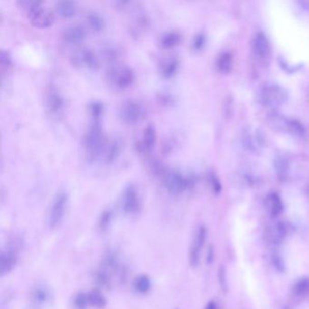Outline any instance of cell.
<instances>
[{
    "label": "cell",
    "mask_w": 309,
    "mask_h": 309,
    "mask_svg": "<svg viewBox=\"0 0 309 309\" xmlns=\"http://www.w3.org/2000/svg\"><path fill=\"white\" fill-rule=\"evenodd\" d=\"M287 100V92L278 86L266 87L260 93V101L267 106H279Z\"/></svg>",
    "instance_id": "cell-9"
},
{
    "label": "cell",
    "mask_w": 309,
    "mask_h": 309,
    "mask_svg": "<svg viewBox=\"0 0 309 309\" xmlns=\"http://www.w3.org/2000/svg\"><path fill=\"white\" fill-rule=\"evenodd\" d=\"M89 114L91 116L92 122H100L103 116V105L100 102H93L89 104Z\"/></svg>",
    "instance_id": "cell-28"
},
{
    "label": "cell",
    "mask_w": 309,
    "mask_h": 309,
    "mask_svg": "<svg viewBox=\"0 0 309 309\" xmlns=\"http://www.w3.org/2000/svg\"><path fill=\"white\" fill-rule=\"evenodd\" d=\"M51 291L47 287L45 286H37L31 292V301L34 305L37 306L46 305L51 300Z\"/></svg>",
    "instance_id": "cell-14"
},
{
    "label": "cell",
    "mask_w": 309,
    "mask_h": 309,
    "mask_svg": "<svg viewBox=\"0 0 309 309\" xmlns=\"http://www.w3.org/2000/svg\"><path fill=\"white\" fill-rule=\"evenodd\" d=\"M253 49L257 57L265 58L269 53V43L266 36L262 33L257 34L254 42H253Z\"/></svg>",
    "instance_id": "cell-16"
},
{
    "label": "cell",
    "mask_w": 309,
    "mask_h": 309,
    "mask_svg": "<svg viewBox=\"0 0 309 309\" xmlns=\"http://www.w3.org/2000/svg\"><path fill=\"white\" fill-rule=\"evenodd\" d=\"M182 40V36L176 31H170L165 33L161 38V46L165 49H171L178 46Z\"/></svg>",
    "instance_id": "cell-24"
},
{
    "label": "cell",
    "mask_w": 309,
    "mask_h": 309,
    "mask_svg": "<svg viewBox=\"0 0 309 309\" xmlns=\"http://www.w3.org/2000/svg\"><path fill=\"white\" fill-rule=\"evenodd\" d=\"M287 228L283 223H276L268 228L267 231V238L268 241L272 244H279L283 241L287 235Z\"/></svg>",
    "instance_id": "cell-15"
},
{
    "label": "cell",
    "mask_w": 309,
    "mask_h": 309,
    "mask_svg": "<svg viewBox=\"0 0 309 309\" xmlns=\"http://www.w3.org/2000/svg\"><path fill=\"white\" fill-rule=\"evenodd\" d=\"M213 259V250H212V248L210 247V249H209V252H208V256H207V260L209 262H211V260Z\"/></svg>",
    "instance_id": "cell-36"
},
{
    "label": "cell",
    "mask_w": 309,
    "mask_h": 309,
    "mask_svg": "<svg viewBox=\"0 0 309 309\" xmlns=\"http://www.w3.org/2000/svg\"><path fill=\"white\" fill-rule=\"evenodd\" d=\"M57 12L63 18H71L76 14V6L72 1H58L55 4Z\"/></svg>",
    "instance_id": "cell-20"
},
{
    "label": "cell",
    "mask_w": 309,
    "mask_h": 309,
    "mask_svg": "<svg viewBox=\"0 0 309 309\" xmlns=\"http://www.w3.org/2000/svg\"><path fill=\"white\" fill-rule=\"evenodd\" d=\"M121 207L124 214L128 216H134L140 213L142 200L136 186L129 184L124 188L121 198Z\"/></svg>",
    "instance_id": "cell-4"
},
{
    "label": "cell",
    "mask_w": 309,
    "mask_h": 309,
    "mask_svg": "<svg viewBox=\"0 0 309 309\" xmlns=\"http://www.w3.org/2000/svg\"><path fill=\"white\" fill-rule=\"evenodd\" d=\"M74 306L76 309H87L89 305L87 293L78 292L74 297Z\"/></svg>",
    "instance_id": "cell-29"
},
{
    "label": "cell",
    "mask_w": 309,
    "mask_h": 309,
    "mask_svg": "<svg viewBox=\"0 0 309 309\" xmlns=\"http://www.w3.org/2000/svg\"><path fill=\"white\" fill-rule=\"evenodd\" d=\"M62 38L68 44H79L86 38V31L80 25H70L63 31Z\"/></svg>",
    "instance_id": "cell-13"
},
{
    "label": "cell",
    "mask_w": 309,
    "mask_h": 309,
    "mask_svg": "<svg viewBox=\"0 0 309 309\" xmlns=\"http://www.w3.org/2000/svg\"><path fill=\"white\" fill-rule=\"evenodd\" d=\"M166 190L173 195H180L193 185V179L184 177L182 173L173 170H165L162 174Z\"/></svg>",
    "instance_id": "cell-2"
},
{
    "label": "cell",
    "mask_w": 309,
    "mask_h": 309,
    "mask_svg": "<svg viewBox=\"0 0 309 309\" xmlns=\"http://www.w3.org/2000/svg\"><path fill=\"white\" fill-rule=\"evenodd\" d=\"M105 139L100 122H92L83 138V148L88 161H95L104 153Z\"/></svg>",
    "instance_id": "cell-1"
},
{
    "label": "cell",
    "mask_w": 309,
    "mask_h": 309,
    "mask_svg": "<svg viewBox=\"0 0 309 309\" xmlns=\"http://www.w3.org/2000/svg\"><path fill=\"white\" fill-rule=\"evenodd\" d=\"M266 207L269 215L276 218L283 210V204L279 196L276 193L270 194L266 200Z\"/></svg>",
    "instance_id": "cell-18"
},
{
    "label": "cell",
    "mask_w": 309,
    "mask_h": 309,
    "mask_svg": "<svg viewBox=\"0 0 309 309\" xmlns=\"http://www.w3.org/2000/svg\"><path fill=\"white\" fill-rule=\"evenodd\" d=\"M289 132H292L296 136L302 137L305 134V129L297 121H289L288 123Z\"/></svg>",
    "instance_id": "cell-32"
},
{
    "label": "cell",
    "mask_w": 309,
    "mask_h": 309,
    "mask_svg": "<svg viewBox=\"0 0 309 309\" xmlns=\"http://www.w3.org/2000/svg\"><path fill=\"white\" fill-rule=\"evenodd\" d=\"M179 62L175 58H166L161 62L160 66V73L164 79L173 77L178 70Z\"/></svg>",
    "instance_id": "cell-17"
},
{
    "label": "cell",
    "mask_w": 309,
    "mask_h": 309,
    "mask_svg": "<svg viewBox=\"0 0 309 309\" xmlns=\"http://www.w3.org/2000/svg\"><path fill=\"white\" fill-rule=\"evenodd\" d=\"M218 280H219V284H220V288L224 290V292L226 291L227 289V279H226V273H225V269L223 267H220L219 268V271H218Z\"/></svg>",
    "instance_id": "cell-33"
},
{
    "label": "cell",
    "mask_w": 309,
    "mask_h": 309,
    "mask_svg": "<svg viewBox=\"0 0 309 309\" xmlns=\"http://www.w3.org/2000/svg\"><path fill=\"white\" fill-rule=\"evenodd\" d=\"M30 23L38 29H46L53 25L54 20V14L49 9L42 6L40 2L31 11L27 13Z\"/></svg>",
    "instance_id": "cell-6"
},
{
    "label": "cell",
    "mask_w": 309,
    "mask_h": 309,
    "mask_svg": "<svg viewBox=\"0 0 309 309\" xmlns=\"http://www.w3.org/2000/svg\"><path fill=\"white\" fill-rule=\"evenodd\" d=\"M133 289L135 292L141 295H145L152 289V280L147 275H140L137 276L133 282Z\"/></svg>",
    "instance_id": "cell-23"
},
{
    "label": "cell",
    "mask_w": 309,
    "mask_h": 309,
    "mask_svg": "<svg viewBox=\"0 0 309 309\" xmlns=\"http://www.w3.org/2000/svg\"><path fill=\"white\" fill-rule=\"evenodd\" d=\"M68 204V194L66 191H59L50 205L46 216V222L50 229H57L62 223L66 207Z\"/></svg>",
    "instance_id": "cell-3"
},
{
    "label": "cell",
    "mask_w": 309,
    "mask_h": 309,
    "mask_svg": "<svg viewBox=\"0 0 309 309\" xmlns=\"http://www.w3.org/2000/svg\"><path fill=\"white\" fill-rule=\"evenodd\" d=\"M204 36L203 35H198L197 37H195L193 42V47L195 50H200L202 48L203 45H204Z\"/></svg>",
    "instance_id": "cell-34"
},
{
    "label": "cell",
    "mask_w": 309,
    "mask_h": 309,
    "mask_svg": "<svg viewBox=\"0 0 309 309\" xmlns=\"http://www.w3.org/2000/svg\"><path fill=\"white\" fill-rule=\"evenodd\" d=\"M74 66H85L89 69H96L99 66V59L88 48H79L72 55Z\"/></svg>",
    "instance_id": "cell-11"
},
{
    "label": "cell",
    "mask_w": 309,
    "mask_h": 309,
    "mask_svg": "<svg viewBox=\"0 0 309 309\" xmlns=\"http://www.w3.org/2000/svg\"><path fill=\"white\" fill-rule=\"evenodd\" d=\"M0 64L2 71H9L13 66L12 59L10 54L4 50H2L0 53Z\"/></svg>",
    "instance_id": "cell-31"
},
{
    "label": "cell",
    "mask_w": 309,
    "mask_h": 309,
    "mask_svg": "<svg viewBox=\"0 0 309 309\" xmlns=\"http://www.w3.org/2000/svg\"><path fill=\"white\" fill-rule=\"evenodd\" d=\"M156 141L157 133L155 128L153 127V125H148L144 131L142 147L146 152H150L156 145Z\"/></svg>",
    "instance_id": "cell-19"
},
{
    "label": "cell",
    "mask_w": 309,
    "mask_h": 309,
    "mask_svg": "<svg viewBox=\"0 0 309 309\" xmlns=\"http://www.w3.org/2000/svg\"><path fill=\"white\" fill-rule=\"evenodd\" d=\"M207 230L204 226H200L195 231L189 252V262L192 268H196L200 263L202 248L206 242Z\"/></svg>",
    "instance_id": "cell-7"
},
{
    "label": "cell",
    "mask_w": 309,
    "mask_h": 309,
    "mask_svg": "<svg viewBox=\"0 0 309 309\" xmlns=\"http://www.w3.org/2000/svg\"><path fill=\"white\" fill-rule=\"evenodd\" d=\"M113 221V211L111 210H103L98 220V228L101 232H106L111 227Z\"/></svg>",
    "instance_id": "cell-27"
},
{
    "label": "cell",
    "mask_w": 309,
    "mask_h": 309,
    "mask_svg": "<svg viewBox=\"0 0 309 309\" xmlns=\"http://www.w3.org/2000/svg\"><path fill=\"white\" fill-rule=\"evenodd\" d=\"M87 23L88 26L94 31V32H101L104 29L105 26V21L103 17L96 12H89L87 16Z\"/></svg>",
    "instance_id": "cell-22"
},
{
    "label": "cell",
    "mask_w": 309,
    "mask_h": 309,
    "mask_svg": "<svg viewBox=\"0 0 309 309\" xmlns=\"http://www.w3.org/2000/svg\"><path fill=\"white\" fill-rule=\"evenodd\" d=\"M204 309H218L217 308V305L215 303L214 301H210L208 304H207L205 308Z\"/></svg>",
    "instance_id": "cell-35"
},
{
    "label": "cell",
    "mask_w": 309,
    "mask_h": 309,
    "mask_svg": "<svg viewBox=\"0 0 309 309\" xmlns=\"http://www.w3.org/2000/svg\"><path fill=\"white\" fill-rule=\"evenodd\" d=\"M292 294L297 298H305L309 296V278H301L292 288Z\"/></svg>",
    "instance_id": "cell-25"
},
{
    "label": "cell",
    "mask_w": 309,
    "mask_h": 309,
    "mask_svg": "<svg viewBox=\"0 0 309 309\" xmlns=\"http://www.w3.org/2000/svg\"><path fill=\"white\" fill-rule=\"evenodd\" d=\"M134 78L133 71L128 67H115L108 72L109 81L121 89L132 86Z\"/></svg>",
    "instance_id": "cell-8"
},
{
    "label": "cell",
    "mask_w": 309,
    "mask_h": 309,
    "mask_svg": "<svg viewBox=\"0 0 309 309\" xmlns=\"http://www.w3.org/2000/svg\"><path fill=\"white\" fill-rule=\"evenodd\" d=\"M46 105L53 116H61L65 109V100L57 87L51 85L46 91Z\"/></svg>",
    "instance_id": "cell-10"
},
{
    "label": "cell",
    "mask_w": 309,
    "mask_h": 309,
    "mask_svg": "<svg viewBox=\"0 0 309 309\" xmlns=\"http://www.w3.org/2000/svg\"><path fill=\"white\" fill-rule=\"evenodd\" d=\"M231 66H232V60L231 55L229 54H221L218 60V67L219 71L223 73H228L231 70Z\"/></svg>",
    "instance_id": "cell-30"
},
{
    "label": "cell",
    "mask_w": 309,
    "mask_h": 309,
    "mask_svg": "<svg viewBox=\"0 0 309 309\" xmlns=\"http://www.w3.org/2000/svg\"><path fill=\"white\" fill-rule=\"evenodd\" d=\"M18 262V253L17 248L10 247L3 249L0 255V274L4 276L8 275L16 268Z\"/></svg>",
    "instance_id": "cell-12"
},
{
    "label": "cell",
    "mask_w": 309,
    "mask_h": 309,
    "mask_svg": "<svg viewBox=\"0 0 309 309\" xmlns=\"http://www.w3.org/2000/svg\"><path fill=\"white\" fill-rule=\"evenodd\" d=\"M89 305L96 309H103L107 305V300L99 289H92L87 292Z\"/></svg>",
    "instance_id": "cell-21"
},
{
    "label": "cell",
    "mask_w": 309,
    "mask_h": 309,
    "mask_svg": "<svg viewBox=\"0 0 309 309\" xmlns=\"http://www.w3.org/2000/svg\"><path fill=\"white\" fill-rule=\"evenodd\" d=\"M120 152H121V147L117 141H114L110 145H108L107 147L104 150L106 163H111L116 161L119 156Z\"/></svg>",
    "instance_id": "cell-26"
},
{
    "label": "cell",
    "mask_w": 309,
    "mask_h": 309,
    "mask_svg": "<svg viewBox=\"0 0 309 309\" xmlns=\"http://www.w3.org/2000/svg\"><path fill=\"white\" fill-rule=\"evenodd\" d=\"M145 108L137 101H126L120 107L119 116L126 124H135L145 117Z\"/></svg>",
    "instance_id": "cell-5"
}]
</instances>
